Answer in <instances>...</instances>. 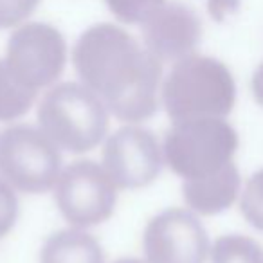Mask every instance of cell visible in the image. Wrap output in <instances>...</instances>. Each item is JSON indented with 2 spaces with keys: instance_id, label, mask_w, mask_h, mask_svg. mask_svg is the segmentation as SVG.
Returning <instances> with one entry per match:
<instances>
[{
  "instance_id": "6da1fadb",
  "label": "cell",
  "mask_w": 263,
  "mask_h": 263,
  "mask_svg": "<svg viewBox=\"0 0 263 263\" xmlns=\"http://www.w3.org/2000/svg\"><path fill=\"white\" fill-rule=\"evenodd\" d=\"M72 63L85 87L117 119L139 123L159 110L161 60L121 27H88L74 45Z\"/></svg>"
},
{
  "instance_id": "7a4b0ae2",
  "label": "cell",
  "mask_w": 263,
  "mask_h": 263,
  "mask_svg": "<svg viewBox=\"0 0 263 263\" xmlns=\"http://www.w3.org/2000/svg\"><path fill=\"white\" fill-rule=\"evenodd\" d=\"M234 101L233 74L211 56L190 54L175 62L162 85V103L172 121L226 117Z\"/></svg>"
},
{
  "instance_id": "3957f363",
  "label": "cell",
  "mask_w": 263,
  "mask_h": 263,
  "mask_svg": "<svg viewBox=\"0 0 263 263\" xmlns=\"http://www.w3.org/2000/svg\"><path fill=\"white\" fill-rule=\"evenodd\" d=\"M38 123L58 148L85 154L98 146L108 130V108L83 83H60L38 106Z\"/></svg>"
},
{
  "instance_id": "277c9868",
  "label": "cell",
  "mask_w": 263,
  "mask_h": 263,
  "mask_svg": "<svg viewBox=\"0 0 263 263\" xmlns=\"http://www.w3.org/2000/svg\"><path fill=\"white\" fill-rule=\"evenodd\" d=\"M236 150L238 134L223 117H197L173 121L162 155L173 173L193 180L229 166Z\"/></svg>"
},
{
  "instance_id": "5b68a950",
  "label": "cell",
  "mask_w": 263,
  "mask_h": 263,
  "mask_svg": "<svg viewBox=\"0 0 263 263\" xmlns=\"http://www.w3.org/2000/svg\"><path fill=\"white\" fill-rule=\"evenodd\" d=\"M60 148L45 132L15 124L0 134V175L24 193H45L60 177Z\"/></svg>"
},
{
  "instance_id": "8992f818",
  "label": "cell",
  "mask_w": 263,
  "mask_h": 263,
  "mask_svg": "<svg viewBox=\"0 0 263 263\" xmlns=\"http://www.w3.org/2000/svg\"><path fill=\"white\" fill-rule=\"evenodd\" d=\"M116 187L103 166L78 161L60 173L54 200L67 222L76 227H92L112 216L117 202Z\"/></svg>"
},
{
  "instance_id": "52a82bcc",
  "label": "cell",
  "mask_w": 263,
  "mask_h": 263,
  "mask_svg": "<svg viewBox=\"0 0 263 263\" xmlns=\"http://www.w3.org/2000/svg\"><path fill=\"white\" fill-rule=\"evenodd\" d=\"M6 62L24 83L40 90L54 83L65 69V38L51 24H26L9 36Z\"/></svg>"
},
{
  "instance_id": "ba28073f",
  "label": "cell",
  "mask_w": 263,
  "mask_h": 263,
  "mask_svg": "<svg viewBox=\"0 0 263 263\" xmlns=\"http://www.w3.org/2000/svg\"><path fill=\"white\" fill-rule=\"evenodd\" d=\"M143 249L146 263H204L209 238L193 213L172 208L148 222Z\"/></svg>"
},
{
  "instance_id": "9c48e42d",
  "label": "cell",
  "mask_w": 263,
  "mask_h": 263,
  "mask_svg": "<svg viewBox=\"0 0 263 263\" xmlns=\"http://www.w3.org/2000/svg\"><path fill=\"white\" fill-rule=\"evenodd\" d=\"M162 157L154 132L141 126H123L106 141L103 168L117 187L139 190L159 177Z\"/></svg>"
},
{
  "instance_id": "30bf717a",
  "label": "cell",
  "mask_w": 263,
  "mask_h": 263,
  "mask_svg": "<svg viewBox=\"0 0 263 263\" xmlns=\"http://www.w3.org/2000/svg\"><path fill=\"white\" fill-rule=\"evenodd\" d=\"M144 47L161 62H179L193 54L202 38V22L190 6L164 0L143 24Z\"/></svg>"
},
{
  "instance_id": "8fae6325",
  "label": "cell",
  "mask_w": 263,
  "mask_h": 263,
  "mask_svg": "<svg viewBox=\"0 0 263 263\" xmlns=\"http://www.w3.org/2000/svg\"><path fill=\"white\" fill-rule=\"evenodd\" d=\"M240 173L234 162L202 179L184 180L182 195L186 204L200 215H218L234 204L240 191Z\"/></svg>"
},
{
  "instance_id": "7c38bea8",
  "label": "cell",
  "mask_w": 263,
  "mask_h": 263,
  "mask_svg": "<svg viewBox=\"0 0 263 263\" xmlns=\"http://www.w3.org/2000/svg\"><path fill=\"white\" fill-rule=\"evenodd\" d=\"M40 263H105V256L92 234L81 229H63L45 240Z\"/></svg>"
},
{
  "instance_id": "4fadbf2b",
  "label": "cell",
  "mask_w": 263,
  "mask_h": 263,
  "mask_svg": "<svg viewBox=\"0 0 263 263\" xmlns=\"http://www.w3.org/2000/svg\"><path fill=\"white\" fill-rule=\"evenodd\" d=\"M38 90L24 83L6 60H0V121H15L26 116Z\"/></svg>"
},
{
  "instance_id": "5bb4252c",
  "label": "cell",
  "mask_w": 263,
  "mask_h": 263,
  "mask_svg": "<svg viewBox=\"0 0 263 263\" xmlns=\"http://www.w3.org/2000/svg\"><path fill=\"white\" fill-rule=\"evenodd\" d=\"M213 263H263V249L243 234H226L211 249Z\"/></svg>"
},
{
  "instance_id": "9a60e30c",
  "label": "cell",
  "mask_w": 263,
  "mask_h": 263,
  "mask_svg": "<svg viewBox=\"0 0 263 263\" xmlns=\"http://www.w3.org/2000/svg\"><path fill=\"white\" fill-rule=\"evenodd\" d=\"M110 13L123 24H141L143 26L164 0H105Z\"/></svg>"
},
{
  "instance_id": "2e32d148",
  "label": "cell",
  "mask_w": 263,
  "mask_h": 263,
  "mask_svg": "<svg viewBox=\"0 0 263 263\" xmlns=\"http://www.w3.org/2000/svg\"><path fill=\"white\" fill-rule=\"evenodd\" d=\"M240 208L245 220L254 229L263 233V170L256 172L249 179L247 186L241 193Z\"/></svg>"
},
{
  "instance_id": "e0dca14e",
  "label": "cell",
  "mask_w": 263,
  "mask_h": 263,
  "mask_svg": "<svg viewBox=\"0 0 263 263\" xmlns=\"http://www.w3.org/2000/svg\"><path fill=\"white\" fill-rule=\"evenodd\" d=\"M18 218V198L13 186L0 177V238H4L15 227Z\"/></svg>"
},
{
  "instance_id": "ac0fdd59",
  "label": "cell",
  "mask_w": 263,
  "mask_h": 263,
  "mask_svg": "<svg viewBox=\"0 0 263 263\" xmlns=\"http://www.w3.org/2000/svg\"><path fill=\"white\" fill-rule=\"evenodd\" d=\"M40 0H0V29L18 26L31 16Z\"/></svg>"
},
{
  "instance_id": "d6986e66",
  "label": "cell",
  "mask_w": 263,
  "mask_h": 263,
  "mask_svg": "<svg viewBox=\"0 0 263 263\" xmlns=\"http://www.w3.org/2000/svg\"><path fill=\"white\" fill-rule=\"evenodd\" d=\"M236 8L238 0H209V11L216 20H222L227 13H233Z\"/></svg>"
},
{
  "instance_id": "ffe728a7",
  "label": "cell",
  "mask_w": 263,
  "mask_h": 263,
  "mask_svg": "<svg viewBox=\"0 0 263 263\" xmlns=\"http://www.w3.org/2000/svg\"><path fill=\"white\" fill-rule=\"evenodd\" d=\"M251 87H252V92H254L256 101H258L259 105L263 106V63L254 70V76H252Z\"/></svg>"
},
{
  "instance_id": "44dd1931",
  "label": "cell",
  "mask_w": 263,
  "mask_h": 263,
  "mask_svg": "<svg viewBox=\"0 0 263 263\" xmlns=\"http://www.w3.org/2000/svg\"><path fill=\"white\" fill-rule=\"evenodd\" d=\"M114 263H144V261H141V259H137V258H121Z\"/></svg>"
}]
</instances>
